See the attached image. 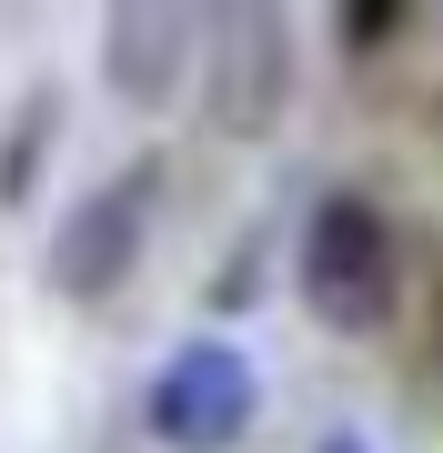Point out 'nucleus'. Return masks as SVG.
Here are the masks:
<instances>
[{"instance_id": "nucleus-4", "label": "nucleus", "mask_w": 443, "mask_h": 453, "mask_svg": "<svg viewBox=\"0 0 443 453\" xmlns=\"http://www.w3.org/2000/svg\"><path fill=\"white\" fill-rule=\"evenodd\" d=\"M151 202H162V172H151V162L91 181V192L50 222V252H41L50 292H61V303H101V292H121L132 262H141V242H151Z\"/></svg>"}, {"instance_id": "nucleus-2", "label": "nucleus", "mask_w": 443, "mask_h": 453, "mask_svg": "<svg viewBox=\"0 0 443 453\" xmlns=\"http://www.w3.org/2000/svg\"><path fill=\"white\" fill-rule=\"evenodd\" d=\"M202 111L212 131L232 142H263V131L293 111V20L272 11V0H222L212 20H202Z\"/></svg>"}, {"instance_id": "nucleus-1", "label": "nucleus", "mask_w": 443, "mask_h": 453, "mask_svg": "<svg viewBox=\"0 0 443 453\" xmlns=\"http://www.w3.org/2000/svg\"><path fill=\"white\" fill-rule=\"evenodd\" d=\"M293 282H302V312L323 333L363 342V333L393 323V303H403V242H393V222H383L363 192H323L312 222H302Z\"/></svg>"}, {"instance_id": "nucleus-3", "label": "nucleus", "mask_w": 443, "mask_h": 453, "mask_svg": "<svg viewBox=\"0 0 443 453\" xmlns=\"http://www.w3.org/2000/svg\"><path fill=\"white\" fill-rule=\"evenodd\" d=\"M252 413H263V372H252V353L222 342V333L181 342V353L151 372V393H141L151 443H172V453H232L252 434Z\"/></svg>"}, {"instance_id": "nucleus-7", "label": "nucleus", "mask_w": 443, "mask_h": 453, "mask_svg": "<svg viewBox=\"0 0 443 453\" xmlns=\"http://www.w3.org/2000/svg\"><path fill=\"white\" fill-rule=\"evenodd\" d=\"M312 453H373V443H363V434H323V443H312Z\"/></svg>"}, {"instance_id": "nucleus-5", "label": "nucleus", "mask_w": 443, "mask_h": 453, "mask_svg": "<svg viewBox=\"0 0 443 453\" xmlns=\"http://www.w3.org/2000/svg\"><path fill=\"white\" fill-rule=\"evenodd\" d=\"M192 71H202V11H181V0H111V20H101V81L132 111H162Z\"/></svg>"}, {"instance_id": "nucleus-6", "label": "nucleus", "mask_w": 443, "mask_h": 453, "mask_svg": "<svg viewBox=\"0 0 443 453\" xmlns=\"http://www.w3.org/2000/svg\"><path fill=\"white\" fill-rule=\"evenodd\" d=\"M50 121H61V101H50V91H31V111H20V131H11V162H0V192H31V142H41V131Z\"/></svg>"}]
</instances>
